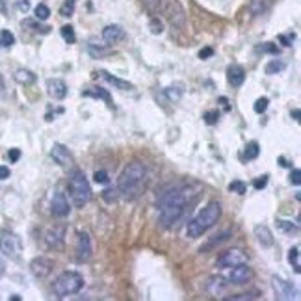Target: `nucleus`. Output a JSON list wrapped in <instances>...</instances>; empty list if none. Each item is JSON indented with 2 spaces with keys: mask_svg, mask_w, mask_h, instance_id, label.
Instances as JSON below:
<instances>
[{
  "mask_svg": "<svg viewBox=\"0 0 301 301\" xmlns=\"http://www.w3.org/2000/svg\"><path fill=\"white\" fill-rule=\"evenodd\" d=\"M259 297V292H249V294H236V295H231V297H227V299H256Z\"/></svg>",
  "mask_w": 301,
  "mask_h": 301,
  "instance_id": "nucleus-44",
  "label": "nucleus"
},
{
  "mask_svg": "<svg viewBox=\"0 0 301 301\" xmlns=\"http://www.w3.org/2000/svg\"><path fill=\"white\" fill-rule=\"evenodd\" d=\"M186 208V193L181 188H173L169 192L160 195L158 210H160V223L162 227H171L179 218L184 214Z\"/></svg>",
  "mask_w": 301,
  "mask_h": 301,
  "instance_id": "nucleus-1",
  "label": "nucleus"
},
{
  "mask_svg": "<svg viewBox=\"0 0 301 301\" xmlns=\"http://www.w3.org/2000/svg\"><path fill=\"white\" fill-rule=\"evenodd\" d=\"M272 286L273 290H275L277 299H292V297H297V290L294 288V284L288 283V281H284V279L273 277Z\"/></svg>",
  "mask_w": 301,
  "mask_h": 301,
  "instance_id": "nucleus-10",
  "label": "nucleus"
},
{
  "mask_svg": "<svg viewBox=\"0 0 301 301\" xmlns=\"http://www.w3.org/2000/svg\"><path fill=\"white\" fill-rule=\"evenodd\" d=\"M182 93H184V88L182 85H169L167 90H165V95H167V99H169L171 103H177V101H181Z\"/></svg>",
  "mask_w": 301,
  "mask_h": 301,
  "instance_id": "nucleus-26",
  "label": "nucleus"
},
{
  "mask_svg": "<svg viewBox=\"0 0 301 301\" xmlns=\"http://www.w3.org/2000/svg\"><path fill=\"white\" fill-rule=\"evenodd\" d=\"M103 39L106 43H117V41L125 39V30L119 24H110L103 30Z\"/></svg>",
  "mask_w": 301,
  "mask_h": 301,
  "instance_id": "nucleus-19",
  "label": "nucleus"
},
{
  "mask_svg": "<svg viewBox=\"0 0 301 301\" xmlns=\"http://www.w3.org/2000/svg\"><path fill=\"white\" fill-rule=\"evenodd\" d=\"M268 104H270V101H268L266 97H261V99H256V103L253 104V110H255L256 114H264L268 110Z\"/></svg>",
  "mask_w": 301,
  "mask_h": 301,
  "instance_id": "nucleus-39",
  "label": "nucleus"
},
{
  "mask_svg": "<svg viewBox=\"0 0 301 301\" xmlns=\"http://www.w3.org/2000/svg\"><path fill=\"white\" fill-rule=\"evenodd\" d=\"M0 91H2V85H0Z\"/></svg>",
  "mask_w": 301,
  "mask_h": 301,
  "instance_id": "nucleus-56",
  "label": "nucleus"
},
{
  "mask_svg": "<svg viewBox=\"0 0 301 301\" xmlns=\"http://www.w3.org/2000/svg\"><path fill=\"white\" fill-rule=\"evenodd\" d=\"M15 43V35L10 30H2L0 32V45L2 47H12Z\"/></svg>",
  "mask_w": 301,
  "mask_h": 301,
  "instance_id": "nucleus-37",
  "label": "nucleus"
},
{
  "mask_svg": "<svg viewBox=\"0 0 301 301\" xmlns=\"http://www.w3.org/2000/svg\"><path fill=\"white\" fill-rule=\"evenodd\" d=\"M85 97H101V99H104V103H108L110 106H112V99H110V93L108 91H104L103 88H97L95 91H84Z\"/></svg>",
  "mask_w": 301,
  "mask_h": 301,
  "instance_id": "nucleus-31",
  "label": "nucleus"
},
{
  "mask_svg": "<svg viewBox=\"0 0 301 301\" xmlns=\"http://www.w3.org/2000/svg\"><path fill=\"white\" fill-rule=\"evenodd\" d=\"M60 32H62V37L67 41V43H74V41H76V34H74V28L71 26V24H65V26H62V30H60Z\"/></svg>",
  "mask_w": 301,
  "mask_h": 301,
  "instance_id": "nucleus-34",
  "label": "nucleus"
},
{
  "mask_svg": "<svg viewBox=\"0 0 301 301\" xmlns=\"http://www.w3.org/2000/svg\"><path fill=\"white\" fill-rule=\"evenodd\" d=\"M13 76H15V80H17L19 84H23V85H30L35 82V74L32 73V71H28V69H17Z\"/></svg>",
  "mask_w": 301,
  "mask_h": 301,
  "instance_id": "nucleus-23",
  "label": "nucleus"
},
{
  "mask_svg": "<svg viewBox=\"0 0 301 301\" xmlns=\"http://www.w3.org/2000/svg\"><path fill=\"white\" fill-rule=\"evenodd\" d=\"M91 259V238L88 233H78L76 238V261L88 262Z\"/></svg>",
  "mask_w": 301,
  "mask_h": 301,
  "instance_id": "nucleus-15",
  "label": "nucleus"
},
{
  "mask_svg": "<svg viewBox=\"0 0 301 301\" xmlns=\"http://www.w3.org/2000/svg\"><path fill=\"white\" fill-rule=\"evenodd\" d=\"M45 244L49 249L62 251L65 245V227H51L45 233Z\"/></svg>",
  "mask_w": 301,
  "mask_h": 301,
  "instance_id": "nucleus-9",
  "label": "nucleus"
},
{
  "mask_svg": "<svg viewBox=\"0 0 301 301\" xmlns=\"http://www.w3.org/2000/svg\"><path fill=\"white\" fill-rule=\"evenodd\" d=\"M251 279H253V270L247 266V262L238 264V266H233V270L229 273V281L233 284H245L249 283Z\"/></svg>",
  "mask_w": 301,
  "mask_h": 301,
  "instance_id": "nucleus-12",
  "label": "nucleus"
},
{
  "mask_svg": "<svg viewBox=\"0 0 301 301\" xmlns=\"http://www.w3.org/2000/svg\"><path fill=\"white\" fill-rule=\"evenodd\" d=\"M292 115H294L295 121H299V110H294V112H292Z\"/></svg>",
  "mask_w": 301,
  "mask_h": 301,
  "instance_id": "nucleus-54",
  "label": "nucleus"
},
{
  "mask_svg": "<svg viewBox=\"0 0 301 301\" xmlns=\"http://www.w3.org/2000/svg\"><path fill=\"white\" fill-rule=\"evenodd\" d=\"M162 12H164L165 19L169 21L171 26L184 28V24H186V13H184V8H182V4L179 0H164Z\"/></svg>",
  "mask_w": 301,
  "mask_h": 301,
  "instance_id": "nucleus-6",
  "label": "nucleus"
},
{
  "mask_svg": "<svg viewBox=\"0 0 301 301\" xmlns=\"http://www.w3.org/2000/svg\"><path fill=\"white\" fill-rule=\"evenodd\" d=\"M212 56H214V49H210V47H205V49L199 51V58H201V60H208V58Z\"/></svg>",
  "mask_w": 301,
  "mask_h": 301,
  "instance_id": "nucleus-48",
  "label": "nucleus"
},
{
  "mask_svg": "<svg viewBox=\"0 0 301 301\" xmlns=\"http://www.w3.org/2000/svg\"><path fill=\"white\" fill-rule=\"evenodd\" d=\"M277 229L283 231L284 234H288V236H297L299 234V225L288 222V220H277Z\"/></svg>",
  "mask_w": 301,
  "mask_h": 301,
  "instance_id": "nucleus-22",
  "label": "nucleus"
},
{
  "mask_svg": "<svg viewBox=\"0 0 301 301\" xmlns=\"http://www.w3.org/2000/svg\"><path fill=\"white\" fill-rule=\"evenodd\" d=\"M30 272L37 279L49 277L52 272V261H49L47 256H35L34 261L30 262Z\"/></svg>",
  "mask_w": 301,
  "mask_h": 301,
  "instance_id": "nucleus-11",
  "label": "nucleus"
},
{
  "mask_svg": "<svg viewBox=\"0 0 301 301\" xmlns=\"http://www.w3.org/2000/svg\"><path fill=\"white\" fill-rule=\"evenodd\" d=\"M145 179H147V167L143 165V162L134 160L121 173L119 181H117V190L123 197L134 199L142 193L143 186H145Z\"/></svg>",
  "mask_w": 301,
  "mask_h": 301,
  "instance_id": "nucleus-2",
  "label": "nucleus"
},
{
  "mask_svg": "<svg viewBox=\"0 0 301 301\" xmlns=\"http://www.w3.org/2000/svg\"><path fill=\"white\" fill-rule=\"evenodd\" d=\"M284 67H286V63H284L283 60H272V62H268V65H266V73L277 74V73H281V71H284Z\"/></svg>",
  "mask_w": 301,
  "mask_h": 301,
  "instance_id": "nucleus-28",
  "label": "nucleus"
},
{
  "mask_svg": "<svg viewBox=\"0 0 301 301\" xmlns=\"http://www.w3.org/2000/svg\"><path fill=\"white\" fill-rule=\"evenodd\" d=\"M8 158H10V162H19V158H21V151H19V149H10Z\"/></svg>",
  "mask_w": 301,
  "mask_h": 301,
  "instance_id": "nucleus-50",
  "label": "nucleus"
},
{
  "mask_svg": "<svg viewBox=\"0 0 301 301\" xmlns=\"http://www.w3.org/2000/svg\"><path fill=\"white\" fill-rule=\"evenodd\" d=\"M218 119H220V112H216V110H210V112H206L205 114L206 125H216Z\"/></svg>",
  "mask_w": 301,
  "mask_h": 301,
  "instance_id": "nucleus-42",
  "label": "nucleus"
},
{
  "mask_svg": "<svg viewBox=\"0 0 301 301\" xmlns=\"http://www.w3.org/2000/svg\"><path fill=\"white\" fill-rule=\"evenodd\" d=\"M52 288L58 297H67L84 288V277L78 272H63L58 275Z\"/></svg>",
  "mask_w": 301,
  "mask_h": 301,
  "instance_id": "nucleus-5",
  "label": "nucleus"
},
{
  "mask_svg": "<svg viewBox=\"0 0 301 301\" xmlns=\"http://www.w3.org/2000/svg\"><path fill=\"white\" fill-rule=\"evenodd\" d=\"M288 262L294 266V272L295 273H301V261H299V245H295L292 247L288 253Z\"/></svg>",
  "mask_w": 301,
  "mask_h": 301,
  "instance_id": "nucleus-25",
  "label": "nucleus"
},
{
  "mask_svg": "<svg viewBox=\"0 0 301 301\" xmlns=\"http://www.w3.org/2000/svg\"><path fill=\"white\" fill-rule=\"evenodd\" d=\"M229 190L234 193H238V195H244V193L247 192V186H245V182L242 181H233L229 184Z\"/></svg>",
  "mask_w": 301,
  "mask_h": 301,
  "instance_id": "nucleus-38",
  "label": "nucleus"
},
{
  "mask_svg": "<svg viewBox=\"0 0 301 301\" xmlns=\"http://www.w3.org/2000/svg\"><path fill=\"white\" fill-rule=\"evenodd\" d=\"M51 156L52 160L56 162L58 165H62V167H69V165H73V154L69 153V149L62 143H54L51 149Z\"/></svg>",
  "mask_w": 301,
  "mask_h": 301,
  "instance_id": "nucleus-13",
  "label": "nucleus"
},
{
  "mask_svg": "<svg viewBox=\"0 0 301 301\" xmlns=\"http://www.w3.org/2000/svg\"><path fill=\"white\" fill-rule=\"evenodd\" d=\"M259 154H261V145L256 142H249L245 145V151H244L245 160H255Z\"/></svg>",
  "mask_w": 301,
  "mask_h": 301,
  "instance_id": "nucleus-27",
  "label": "nucleus"
},
{
  "mask_svg": "<svg viewBox=\"0 0 301 301\" xmlns=\"http://www.w3.org/2000/svg\"><path fill=\"white\" fill-rule=\"evenodd\" d=\"M117 195H119V190H112V188H106L103 192V197L108 201V203H114L115 199H117Z\"/></svg>",
  "mask_w": 301,
  "mask_h": 301,
  "instance_id": "nucleus-43",
  "label": "nucleus"
},
{
  "mask_svg": "<svg viewBox=\"0 0 301 301\" xmlns=\"http://www.w3.org/2000/svg\"><path fill=\"white\" fill-rule=\"evenodd\" d=\"M47 91L52 99L63 101L67 97V84L62 78H49L47 80Z\"/></svg>",
  "mask_w": 301,
  "mask_h": 301,
  "instance_id": "nucleus-16",
  "label": "nucleus"
},
{
  "mask_svg": "<svg viewBox=\"0 0 301 301\" xmlns=\"http://www.w3.org/2000/svg\"><path fill=\"white\" fill-rule=\"evenodd\" d=\"M93 179H95L97 184H108V182H110L108 173H106V171H104V169L95 171V175H93Z\"/></svg>",
  "mask_w": 301,
  "mask_h": 301,
  "instance_id": "nucleus-41",
  "label": "nucleus"
},
{
  "mask_svg": "<svg viewBox=\"0 0 301 301\" xmlns=\"http://www.w3.org/2000/svg\"><path fill=\"white\" fill-rule=\"evenodd\" d=\"M15 8H17L21 13H26L30 10V0H17V2H15Z\"/></svg>",
  "mask_w": 301,
  "mask_h": 301,
  "instance_id": "nucleus-46",
  "label": "nucleus"
},
{
  "mask_svg": "<svg viewBox=\"0 0 301 301\" xmlns=\"http://www.w3.org/2000/svg\"><path fill=\"white\" fill-rule=\"evenodd\" d=\"M21 240H19L17 234H13L12 231H6V229H0V251L6 256L17 261L21 256Z\"/></svg>",
  "mask_w": 301,
  "mask_h": 301,
  "instance_id": "nucleus-7",
  "label": "nucleus"
},
{
  "mask_svg": "<svg viewBox=\"0 0 301 301\" xmlns=\"http://www.w3.org/2000/svg\"><path fill=\"white\" fill-rule=\"evenodd\" d=\"M0 13L8 15V0H0Z\"/></svg>",
  "mask_w": 301,
  "mask_h": 301,
  "instance_id": "nucleus-52",
  "label": "nucleus"
},
{
  "mask_svg": "<svg viewBox=\"0 0 301 301\" xmlns=\"http://www.w3.org/2000/svg\"><path fill=\"white\" fill-rule=\"evenodd\" d=\"M290 182L294 184V186H299L301 184V171L299 169H294L290 173Z\"/></svg>",
  "mask_w": 301,
  "mask_h": 301,
  "instance_id": "nucleus-47",
  "label": "nucleus"
},
{
  "mask_svg": "<svg viewBox=\"0 0 301 301\" xmlns=\"http://www.w3.org/2000/svg\"><path fill=\"white\" fill-rule=\"evenodd\" d=\"M229 236H231V231H225V233H222L220 234V238H214V240H210L208 244L205 245V247H201V253H206V251L210 249V247H214L216 244H222V242H225V240H229Z\"/></svg>",
  "mask_w": 301,
  "mask_h": 301,
  "instance_id": "nucleus-32",
  "label": "nucleus"
},
{
  "mask_svg": "<svg viewBox=\"0 0 301 301\" xmlns=\"http://www.w3.org/2000/svg\"><path fill=\"white\" fill-rule=\"evenodd\" d=\"M143 2H145L147 6H154V4H158L160 0H143Z\"/></svg>",
  "mask_w": 301,
  "mask_h": 301,
  "instance_id": "nucleus-53",
  "label": "nucleus"
},
{
  "mask_svg": "<svg viewBox=\"0 0 301 301\" xmlns=\"http://www.w3.org/2000/svg\"><path fill=\"white\" fill-rule=\"evenodd\" d=\"M88 51H90V54L93 58H103L106 56V54H110V49H106V47H95L93 43H90V47H88Z\"/></svg>",
  "mask_w": 301,
  "mask_h": 301,
  "instance_id": "nucleus-33",
  "label": "nucleus"
},
{
  "mask_svg": "<svg viewBox=\"0 0 301 301\" xmlns=\"http://www.w3.org/2000/svg\"><path fill=\"white\" fill-rule=\"evenodd\" d=\"M206 288H208V292H210L212 295H220L225 292L227 283L223 281V277H210L208 279V283H206Z\"/></svg>",
  "mask_w": 301,
  "mask_h": 301,
  "instance_id": "nucleus-21",
  "label": "nucleus"
},
{
  "mask_svg": "<svg viewBox=\"0 0 301 301\" xmlns=\"http://www.w3.org/2000/svg\"><path fill=\"white\" fill-rule=\"evenodd\" d=\"M74 6H76V0H65L60 8V13H62L63 17H71L74 13Z\"/></svg>",
  "mask_w": 301,
  "mask_h": 301,
  "instance_id": "nucleus-36",
  "label": "nucleus"
},
{
  "mask_svg": "<svg viewBox=\"0 0 301 301\" xmlns=\"http://www.w3.org/2000/svg\"><path fill=\"white\" fill-rule=\"evenodd\" d=\"M23 26H28L30 30H34V32H39V34H49V32H51V26H43V24H37L35 21H23Z\"/></svg>",
  "mask_w": 301,
  "mask_h": 301,
  "instance_id": "nucleus-35",
  "label": "nucleus"
},
{
  "mask_svg": "<svg viewBox=\"0 0 301 301\" xmlns=\"http://www.w3.org/2000/svg\"><path fill=\"white\" fill-rule=\"evenodd\" d=\"M256 51L264 52V54H277L279 49H277V45H273V43H262V45L256 47Z\"/></svg>",
  "mask_w": 301,
  "mask_h": 301,
  "instance_id": "nucleus-40",
  "label": "nucleus"
},
{
  "mask_svg": "<svg viewBox=\"0 0 301 301\" xmlns=\"http://www.w3.org/2000/svg\"><path fill=\"white\" fill-rule=\"evenodd\" d=\"M272 6V0H253L251 2V13L253 15H262L266 13Z\"/></svg>",
  "mask_w": 301,
  "mask_h": 301,
  "instance_id": "nucleus-24",
  "label": "nucleus"
},
{
  "mask_svg": "<svg viewBox=\"0 0 301 301\" xmlns=\"http://www.w3.org/2000/svg\"><path fill=\"white\" fill-rule=\"evenodd\" d=\"M34 15L37 21H47V19L51 17V10H49V6H45V4H37L34 10Z\"/></svg>",
  "mask_w": 301,
  "mask_h": 301,
  "instance_id": "nucleus-30",
  "label": "nucleus"
},
{
  "mask_svg": "<svg viewBox=\"0 0 301 301\" xmlns=\"http://www.w3.org/2000/svg\"><path fill=\"white\" fill-rule=\"evenodd\" d=\"M149 30H151V34H154V35L162 34V32H164V23H162V19L151 17V21H149Z\"/></svg>",
  "mask_w": 301,
  "mask_h": 301,
  "instance_id": "nucleus-29",
  "label": "nucleus"
},
{
  "mask_svg": "<svg viewBox=\"0 0 301 301\" xmlns=\"http://www.w3.org/2000/svg\"><path fill=\"white\" fill-rule=\"evenodd\" d=\"M10 175H12L10 167H6V165H0V181H6Z\"/></svg>",
  "mask_w": 301,
  "mask_h": 301,
  "instance_id": "nucleus-51",
  "label": "nucleus"
},
{
  "mask_svg": "<svg viewBox=\"0 0 301 301\" xmlns=\"http://www.w3.org/2000/svg\"><path fill=\"white\" fill-rule=\"evenodd\" d=\"M253 233H255V238L256 242L262 245V247H272L273 245V236H272V231L266 227V225H255L253 229Z\"/></svg>",
  "mask_w": 301,
  "mask_h": 301,
  "instance_id": "nucleus-20",
  "label": "nucleus"
},
{
  "mask_svg": "<svg viewBox=\"0 0 301 301\" xmlns=\"http://www.w3.org/2000/svg\"><path fill=\"white\" fill-rule=\"evenodd\" d=\"M69 193H71V201L76 208H84L91 199V186L88 182V177L84 171L74 169L69 177Z\"/></svg>",
  "mask_w": 301,
  "mask_h": 301,
  "instance_id": "nucleus-4",
  "label": "nucleus"
},
{
  "mask_svg": "<svg viewBox=\"0 0 301 301\" xmlns=\"http://www.w3.org/2000/svg\"><path fill=\"white\" fill-rule=\"evenodd\" d=\"M247 262V255L244 251L238 249V247H233V249L223 251L222 255L216 259V266L218 268H233L238 266V264H244Z\"/></svg>",
  "mask_w": 301,
  "mask_h": 301,
  "instance_id": "nucleus-8",
  "label": "nucleus"
},
{
  "mask_svg": "<svg viewBox=\"0 0 301 301\" xmlns=\"http://www.w3.org/2000/svg\"><path fill=\"white\" fill-rule=\"evenodd\" d=\"M268 186V175H262L261 179H255L253 181V188L255 190H264Z\"/></svg>",
  "mask_w": 301,
  "mask_h": 301,
  "instance_id": "nucleus-45",
  "label": "nucleus"
},
{
  "mask_svg": "<svg viewBox=\"0 0 301 301\" xmlns=\"http://www.w3.org/2000/svg\"><path fill=\"white\" fill-rule=\"evenodd\" d=\"M220 218H222V205L218 201H212L186 225V236L188 238L203 236L208 229H212L220 222Z\"/></svg>",
  "mask_w": 301,
  "mask_h": 301,
  "instance_id": "nucleus-3",
  "label": "nucleus"
},
{
  "mask_svg": "<svg viewBox=\"0 0 301 301\" xmlns=\"http://www.w3.org/2000/svg\"><path fill=\"white\" fill-rule=\"evenodd\" d=\"M69 210H71V206H69V201L65 199L63 192H54L52 201H51L52 214H54L56 218H65V216H69Z\"/></svg>",
  "mask_w": 301,
  "mask_h": 301,
  "instance_id": "nucleus-14",
  "label": "nucleus"
},
{
  "mask_svg": "<svg viewBox=\"0 0 301 301\" xmlns=\"http://www.w3.org/2000/svg\"><path fill=\"white\" fill-rule=\"evenodd\" d=\"M2 273H4V262L0 261V275H2Z\"/></svg>",
  "mask_w": 301,
  "mask_h": 301,
  "instance_id": "nucleus-55",
  "label": "nucleus"
},
{
  "mask_svg": "<svg viewBox=\"0 0 301 301\" xmlns=\"http://www.w3.org/2000/svg\"><path fill=\"white\" fill-rule=\"evenodd\" d=\"M294 37H295L294 34H288V35L283 34V35H279V41H281L284 47H290V45H292V41H294Z\"/></svg>",
  "mask_w": 301,
  "mask_h": 301,
  "instance_id": "nucleus-49",
  "label": "nucleus"
},
{
  "mask_svg": "<svg viewBox=\"0 0 301 301\" xmlns=\"http://www.w3.org/2000/svg\"><path fill=\"white\" fill-rule=\"evenodd\" d=\"M245 80V71L240 65H229L227 67V82L233 88H240Z\"/></svg>",
  "mask_w": 301,
  "mask_h": 301,
  "instance_id": "nucleus-18",
  "label": "nucleus"
},
{
  "mask_svg": "<svg viewBox=\"0 0 301 301\" xmlns=\"http://www.w3.org/2000/svg\"><path fill=\"white\" fill-rule=\"evenodd\" d=\"M97 76H99V78H103V80H106L110 85H114V88H117V90H121V91L134 90V85H132L131 82L117 78V76H114V74H110L108 71H97Z\"/></svg>",
  "mask_w": 301,
  "mask_h": 301,
  "instance_id": "nucleus-17",
  "label": "nucleus"
}]
</instances>
